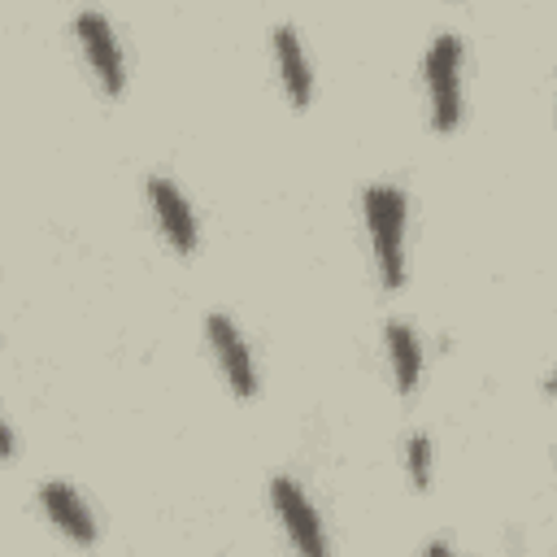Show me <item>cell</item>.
<instances>
[{
  "label": "cell",
  "mask_w": 557,
  "mask_h": 557,
  "mask_svg": "<svg viewBox=\"0 0 557 557\" xmlns=\"http://www.w3.org/2000/svg\"><path fill=\"white\" fill-rule=\"evenodd\" d=\"M270 496H274V509H278V518H283L292 544H296L300 553H313V557L326 553V535H322L318 513H313V505L305 500V492H300L292 479H274V483H270Z\"/></svg>",
  "instance_id": "obj_5"
},
{
  "label": "cell",
  "mask_w": 557,
  "mask_h": 557,
  "mask_svg": "<svg viewBox=\"0 0 557 557\" xmlns=\"http://www.w3.org/2000/svg\"><path fill=\"white\" fill-rule=\"evenodd\" d=\"M78 39H83V52H87V61H91V70H96V78H100V87L109 91V96H117L122 91V83H126V70H122V52H117V39H113V26L100 17V13H78Z\"/></svg>",
  "instance_id": "obj_3"
},
{
  "label": "cell",
  "mask_w": 557,
  "mask_h": 557,
  "mask_svg": "<svg viewBox=\"0 0 557 557\" xmlns=\"http://www.w3.org/2000/svg\"><path fill=\"white\" fill-rule=\"evenodd\" d=\"M205 331H209V344H213V352H218V361H222V370H226L231 392H235V396H252V392H257V370H252V357H248L244 335L231 326L226 313H209V318H205Z\"/></svg>",
  "instance_id": "obj_4"
},
{
  "label": "cell",
  "mask_w": 557,
  "mask_h": 557,
  "mask_svg": "<svg viewBox=\"0 0 557 557\" xmlns=\"http://www.w3.org/2000/svg\"><path fill=\"white\" fill-rule=\"evenodd\" d=\"M426 87H431V122L435 131H453L461 117V39L440 35L426 52Z\"/></svg>",
  "instance_id": "obj_2"
},
{
  "label": "cell",
  "mask_w": 557,
  "mask_h": 557,
  "mask_svg": "<svg viewBox=\"0 0 557 557\" xmlns=\"http://www.w3.org/2000/svg\"><path fill=\"white\" fill-rule=\"evenodd\" d=\"M274 57H278V78H283L292 104L305 109L309 96H313V70H309L305 48H300V35H296L292 26H278V30H274Z\"/></svg>",
  "instance_id": "obj_7"
},
{
  "label": "cell",
  "mask_w": 557,
  "mask_h": 557,
  "mask_svg": "<svg viewBox=\"0 0 557 557\" xmlns=\"http://www.w3.org/2000/svg\"><path fill=\"white\" fill-rule=\"evenodd\" d=\"M387 348H392L396 387L409 396V392L418 387V374H422V348H418V335H413L405 322H387Z\"/></svg>",
  "instance_id": "obj_9"
},
{
  "label": "cell",
  "mask_w": 557,
  "mask_h": 557,
  "mask_svg": "<svg viewBox=\"0 0 557 557\" xmlns=\"http://www.w3.org/2000/svg\"><path fill=\"white\" fill-rule=\"evenodd\" d=\"M148 196H152L157 222H161L165 239L174 244V252H191V248H196V218H191L183 191H178L170 178H152V183H148Z\"/></svg>",
  "instance_id": "obj_6"
},
{
  "label": "cell",
  "mask_w": 557,
  "mask_h": 557,
  "mask_svg": "<svg viewBox=\"0 0 557 557\" xmlns=\"http://www.w3.org/2000/svg\"><path fill=\"white\" fill-rule=\"evenodd\" d=\"M405 191L392 183H374L366 187V226L374 239V257H379V274L387 287L405 283Z\"/></svg>",
  "instance_id": "obj_1"
},
{
  "label": "cell",
  "mask_w": 557,
  "mask_h": 557,
  "mask_svg": "<svg viewBox=\"0 0 557 557\" xmlns=\"http://www.w3.org/2000/svg\"><path fill=\"white\" fill-rule=\"evenodd\" d=\"M44 509H48V518L74 540V544H96V522H91V513H87V505L78 500V492L70 487V483H44Z\"/></svg>",
  "instance_id": "obj_8"
},
{
  "label": "cell",
  "mask_w": 557,
  "mask_h": 557,
  "mask_svg": "<svg viewBox=\"0 0 557 557\" xmlns=\"http://www.w3.org/2000/svg\"><path fill=\"white\" fill-rule=\"evenodd\" d=\"M409 479H413L418 492L431 483V440L426 435H413L409 440Z\"/></svg>",
  "instance_id": "obj_10"
},
{
  "label": "cell",
  "mask_w": 557,
  "mask_h": 557,
  "mask_svg": "<svg viewBox=\"0 0 557 557\" xmlns=\"http://www.w3.org/2000/svg\"><path fill=\"white\" fill-rule=\"evenodd\" d=\"M0 457H13V435H9L4 422H0Z\"/></svg>",
  "instance_id": "obj_11"
}]
</instances>
